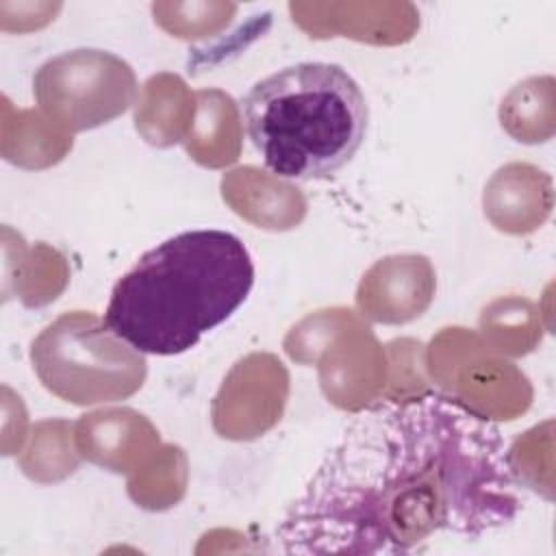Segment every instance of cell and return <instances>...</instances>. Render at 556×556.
I'll list each match as a JSON object with an SVG mask.
<instances>
[{
    "instance_id": "7a4b0ae2",
    "label": "cell",
    "mask_w": 556,
    "mask_h": 556,
    "mask_svg": "<svg viewBox=\"0 0 556 556\" xmlns=\"http://www.w3.org/2000/svg\"><path fill=\"white\" fill-rule=\"evenodd\" d=\"M252 285L254 263L237 235L185 230L141 254L115 282L102 319L132 350L176 356L224 324Z\"/></svg>"
},
{
    "instance_id": "5b68a950",
    "label": "cell",
    "mask_w": 556,
    "mask_h": 556,
    "mask_svg": "<svg viewBox=\"0 0 556 556\" xmlns=\"http://www.w3.org/2000/svg\"><path fill=\"white\" fill-rule=\"evenodd\" d=\"M135 76L130 65L102 50H74L46 61L33 80V93L41 109L70 130H87L85 91L102 124L122 115L135 93L102 91V83Z\"/></svg>"
},
{
    "instance_id": "3957f363",
    "label": "cell",
    "mask_w": 556,
    "mask_h": 556,
    "mask_svg": "<svg viewBox=\"0 0 556 556\" xmlns=\"http://www.w3.org/2000/svg\"><path fill=\"white\" fill-rule=\"evenodd\" d=\"M245 132L282 178H328L365 141L369 106L339 63L302 61L256 80L241 100Z\"/></svg>"
},
{
    "instance_id": "6da1fadb",
    "label": "cell",
    "mask_w": 556,
    "mask_h": 556,
    "mask_svg": "<svg viewBox=\"0 0 556 556\" xmlns=\"http://www.w3.org/2000/svg\"><path fill=\"white\" fill-rule=\"evenodd\" d=\"M526 504L500 428L441 393L361 410L276 528L287 554H413L478 539Z\"/></svg>"
},
{
    "instance_id": "277c9868",
    "label": "cell",
    "mask_w": 556,
    "mask_h": 556,
    "mask_svg": "<svg viewBox=\"0 0 556 556\" xmlns=\"http://www.w3.org/2000/svg\"><path fill=\"white\" fill-rule=\"evenodd\" d=\"M30 361L50 393L78 406L126 400L148 374L143 354L85 311L48 324L30 345Z\"/></svg>"
}]
</instances>
